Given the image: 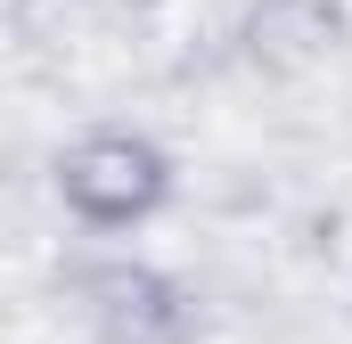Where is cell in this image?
Returning a JSON list of instances; mask_svg holds the SVG:
<instances>
[{"label": "cell", "instance_id": "6da1fadb", "mask_svg": "<svg viewBox=\"0 0 352 344\" xmlns=\"http://www.w3.org/2000/svg\"><path fill=\"white\" fill-rule=\"evenodd\" d=\"M50 180H58V205L82 230H140L173 205V156L148 131H123V123H98L82 140H66Z\"/></svg>", "mask_w": 352, "mask_h": 344}, {"label": "cell", "instance_id": "7a4b0ae2", "mask_svg": "<svg viewBox=\"0 0 352 344\" xmlns=\"http://www.w3.org/2000/svg\"><path fill=\"white\" fill-rule=\"evenodd\" d=\"M74 303H82V320L107 344H188L197 336V295L173 270L131 262V255L82 262L74 270Z\"/></svg>", "mask_w": 352, "mask_h": 344}, {"label": "cell", "instance_id": "3957f363", "mask_svg": "<svg viewBox=\"0 0 352 344\" xmlns=\"http://www.w3.org/2000/svg\"><path fill=\"white\" fill-rule=\"evenodd\" d=\"M344 41H352V8L344 0H246V25H238L246 66L270 74V83L320 74Z\"/></svg>", "mask_w": 352, "mask_h": 344}]
</instances>
